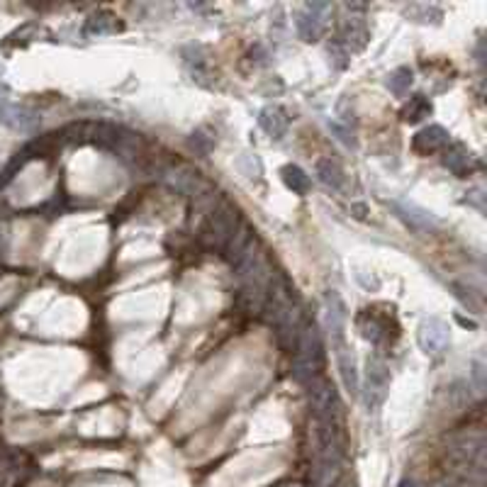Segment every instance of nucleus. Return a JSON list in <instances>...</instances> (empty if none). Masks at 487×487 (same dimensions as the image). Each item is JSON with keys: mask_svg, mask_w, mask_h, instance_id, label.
<instances>
[{"mask_svg": "<svg viewBox=\"0 0 487 487\" xmlns=\"http://www.w3.org/2000/svg\"><path fill=\"white\" fill-rule=\"evenodd\" d=\"M419 346L426 356H441L443 351L451 344V336H448V326L441 319L431 317V319H424L419 326Z\"/></svg>", "mask_w": 487, "mask_h": 487, "instance_id": "f257e3e1", "label": "nucleus"}, {"mask_svg": "<svg viewBox=\"0 0 487 487\" xmlns=\"http://www.w3.org/2000/svg\"><path fill=\"white\" fill-rule=\"evenodd\" d=\"M365 385H368V402L373 394H378V404L383 402L385 397V390H388L390 385V378L388 373H385V365L380 363V360H368V378H365Z\"/></svg>", "mask_w": 487, "mask_h": 487, "instance_id": "f03ea898", "label": "nucleus"}, {"mask_svg": "<svg viewBox=\"0 0 487 487\" xmlns=\"http://www.w3.org/2000/svg\"><path fill=\"white\" fill-rule=\"evenodd\" d=\"M282 178H285L287 188H292L300 195H305L307 188H310V178H307L297 166H285V168H282Z\"/></svg>", "mask_w": 487, "mask_h": 487, "instance_id": "7ed1b4c3", "label": "nucleus"}, {"mask_svg": "<svg viewBox=\"0 0 487 487\" xmlns=\"http://www.w3.org/2000/svg\"><path fill=\"white\" fill-rule=\"evenodd\" d=\"M426 141V151H433L438 149V146H443V141H446V131L441 129V127H431V129H424L417 134V139H414V146L424 144Z\"/></svg>", "mask_w": 487, "mask_h": 487, "instance_id": "20e7f679", "label": "nucleus"}, {"mask_svg": "<svg viewBox=\"0 0 487 487\" xmlns=\"http://www.w3.org/2000/svg\"><path fill=\"white\" fill-rule=\"evenodd\" d=\"M426 112H431V105H429V102L424 100L422 95H419V97H414V100H412V110L404 112V115H407L404 120H412V122H414V120H422V117L426 115Z\"/></svg>", "mask_w": 487, "mask_h": 487, "instance_id": "39448f33", "label": "nucleus"}]
</instances>
